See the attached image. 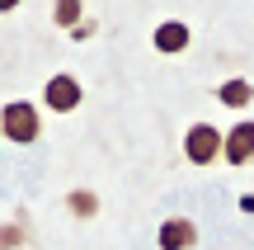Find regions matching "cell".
I'll return each mask as SVG.
<instances>
[{
	"instance_id": "cell-1",
	"label": "cell",
	"mask_w": 254,
	"mask_h": 250,
	"mask_svg": "<svg viewBox=\"0 0 254 250\" xmlns=\"http://www.w3.org/2000/svg\"><path fill=\"white\" fill-rule=\"evenodd\" d=\"M38 128H43V118H38V109L28 99H14V104H5V113H0V132H5L9 142H38Z\"/></svg>"
},
{
	"instance_id": "cell-2",
	"label": "cell",
	"mask_w": 254,
	"mask_h": 250,
	"mask_svg": "<svg viewBox=\"0 0 254 250\" xmlns=\"http://www.w3.org/2000/svg\"><path fill=\"white\" fill-rule=\"evenodd\" d=\"M184 151H189L193 166H207V161H217V156H221V137H217V128H207V123L189 128V137H184Z\"/></svg>"
},
{
	"instance_id": "cell-3",
	"label": "cell",
	"mask_w": 254,
	"mask_h": 250,
	"mask_svg": "<svg viewBox=\"0 0 254 250\" xmlns=\"http://www.w3.org/2000/svg\"><path fill=\"white\" fill-rule=\"evenodd\" d=\"M43 99H47V109L71 113L75 104L85 99V90H80V81H75V76H52V81H47V90H43Z\"/></svg>"
},
{
	"instance_id": "cell-4",
	"label": "cell",
	"mask_w": 254,
	"mask_h": 250,
	"mask_svg": "<svg viewBox=\"0 0 254 250\" xmlns=\"http://www.w3.org/2000/svg\"><path fill=\"white\" fill-rule=\"evenodd\" d=\"M221 156H226L231 166H250L254 161V123H236V128H231V137L221 142Z\"/></svg>"
},
{
	"instance_id": "cell-5",
	"label": "cell",
	"mask_w": 254,
	"mask_h": 250,
	"mask_svg": "<svg viewBox=\"0 0 254 250\" xmlns=\"http://www.w3.org/2000/svg\"><path fill=\"white\" fill-rule=\"evenodd\" d=\"M189 246H198V227L189 217H170L160 227V250H189Z\"/></svg>"
},
{
	"instance_id": "cell-6",
	"label": "cell",
	"mask_w": 254,
	"mask_h": 250,
	"mask_svg": "<svg viewBox=\"0 0 254 250\" xmlns=\"http://www.w3.org/2000/svg\"><path fill=\"white\" fill-rule=\"evenodd\" d=\"M155 47H160V52H184V47H189V28L184 24H160L155 28Z\"/></svg>"
},
{
	"instance_id": "cell-7",
	"label": "cell",
	"mask_w": 254,
	"mask_h": 250,
	"mask_svg": "<svg viewBox=\"0 0 254 250\" xmlns=\"http://www.w3.org/2000/svg\"><path fill=\"white\" fill-rule=\"evenodd\" d=\"M80 0H57V9H52V14H57V24H62V28H80Z\"/></svg>"
},
{
	"instance_id": "cell-8",
	"label": "cell",
	"mask_w": 254,
	"mask_h": 250,
	"mask_svg": "<svg viewBox=\"0 0 254 250\" xmlns=\"http://www.w3.org/2000/svg\"><path fill=\"white\" fill-rule=\"evenodd\" d=\"M250 85L245 81H226V85H221V104H231V109H240V104H250Z\"/></svg>"
},
{
	"instance_id": "cell-9",
	"label": "cell",
	"mask_w": 254,
	"mask_h": 250,
	"mask_svg": "<svg viewBox=\"0 0 254 250\" xmlns=\"http://www.w3.org/2000/svg\"><path fill=\"white\" fill-rule=\"evenodd\" d=\"M94 208H99V203H94V194H90V189H75V194H71V213H80V217H90Z\"/></svg>"
},
{
	"instance_id": "cell-10",
	"label": "cell",
	"mask_w": 254,
	"mask_h": 250,
	"mask_svg": "<svg viewBox=\"0 0 254 250\" xmlns=\"http://www.w3.org/2000/svg\"><path fill=\"white\" fill-rule=\"evenodd\" d=\"M19 241H24L19 227H0V250H5V246H19Z\"/></svg>"
},
{
	"instance_id": "cell-11",
	"label": "cell",
	"mask_w": 254,
	"mask_h": 250,
	"mask_svg": "<svg viewBox=\"0 0 254 250\" xmlns=\"http://www.w3.org/2000/svg\"><path fill=\"white\" fill-rule=\"evenodd\" d=\"M19 5V0H0V14H9V9H14Z\"/></svg>"
}]
</instances>
